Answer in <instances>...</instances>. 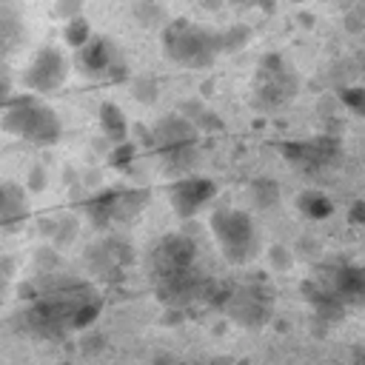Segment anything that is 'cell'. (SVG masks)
<instances>
[{
	"label": "cell",
	"mask_w": 365,
	"mask_h": 365,
	"mask_svg": "<svg viewBox=\"0 0 365 365\" xmlns=\"http://www.w3.org/2000/svg\"><path fill=\"white\" fill-rule=\"evenodd\" d=\"M154 143L163 151V157L171 165H185L194 157V143H197V131L191 128V123H185L182 117H168L157 125L154 131Z\"/></svg>",
	"instance_id": "cell-4"
},
{
	"label": "cell",
	"mask_w": 365,
	"mask_h": 365,
	"mask_svg": "<svg viewBox=\"0 0 365 365\" xmlns=\"http://www.w3.org/2000/svg\"><path fill=\"white\" fill-rule=\"evenodd\" d=\"M131 154H134V145H131V143H120V148L111 154V163H117V165H128Z\"/></svg>",
	"instance_id": "cell-14"
},
{
	"label": "cell",
	"mask_w": 365,
	"mask_h": 365,
	"mask_svg": "<svg viewBox=\"0 0 365 365\" xmlns=\"http://www.w3.org/2000/svg\"><path fill=\"white\" fill-rule=\"evenodd\" d=\"M66 40H68V46L83 48V46L91 40V29H88V23H86V20H80V17L68 20V26H66Z\"/></svg>",
	"instance_id": "cell-13"
},
{
	"label": "cell",
	"mask_w": 365,
	"mask_h": 365,
	"mask_svg": "<svg viewBox=\"0 0 365 365\" xmlns=\"http://www.w3.org/2000/svg\"><path fill=\"white\" fill-rule=\"evenodd\" d=\"M163 40H165V51H168L171 60L194 66V68L211 66L214 54L222 48L217 34H211V31H205V29L188 23V20H174L165 29Z\"/></svg>",
	"instance_id": "cell-2"
},
{
	"label": "cell",
	"mask_w": 365,
	"mask_h": 365,
	"mask_svg": "<svg viewBox=\"0 0 365 365\" xmlns=\"http://www.w3.org/2000/svg\"><path fill=\"white\" fill-rule=\"evenodd\" d=\"M214 182L205 180V177H188V180H180L174 188H171V205L180 217H194L211 197H214Z\"/></svg>",
	"instance_id": "cell-6"
},
{
	"label": "cell",
	"mask_w": 365,
	"mask_h": 365,
	"mask_svg": "<svg viewBox=\"0 0 365 365\" xmlns=\"http://www.w3.org/2000/svg\"><path fill=\"white\" fill-rule=\"evenodd\" d=\"M23 217H26V194L11 182H0V225H14Z\"/></svg>",
	"instance_id": "cell-9"
},
{
	"label": "cell",
	"mask_w": 365,
	"mask_h": 365,
	"mask_svg": "<svg viewBox=\"0 0 365 365\" xmlns=\"http://www.w3.org/2000/svg\"><path fill=\"white\" fill-rule=\"evenodd\" d=\"M100 125H103V134H106L108 140H114L117 145L125 143L128 125H125V117H123L120 106H114V103H103V106H100Z\"/></svg>",
	"instance_id": "cell-10"
},
{
	"label": "cell",
	"mask_w": 365,
	"mask_h": 365,
	"mask_svg": "<svg viewBox=\"0 0 365 365\" xmlns=\"http://www.w3.org/2000/svg\"><path fill=\"white\" fill-rule=\"evenodd\" d=\"M282 151H285V154H288L294 163H302V165L317 168V165H325V163H331V160L336 157V143H334V140L319 137V140H314V143L282 145Z\"/></svg>",
	"instance_id": "cell-7"
},
{
	"label": "cell",
	"mask_w": 365,
	"mask_h": 365,
	"mask_svg": "<svg viewBox=\"0 0 365 365\" xmlns=\"http://www.w3.org/2000/svg\"><path fill=\"white\" fill-rule=\"evenodd\" d=\"M336 294L339 297H359L362 294V271L354 265H345L336 274Z\"/></svg>",
	"instance_id": "cell-12"
},
{
	"label": "cell",
	"mask_w": 365,
	"mask_h": 365,
	"mask_svg": "<svg viewBox=\"0 0 365 365\" xmlns=\"http://www.w3.org/2000/svg\"><path fill=\"white\" fill-rule=\"evenodd\" d=\"M3 128L9 134L26 137L31 143H54L60 137V120L57 114L43 106L37 97H14L3 114Z\"/></svg>",
	"instance_id": "cell-1"
},
{
	"label": "cell",
	"mask_w": 365,
	"mask_h": 365,
	"mask_svg": "<svg viewBox=\"0 0 365 365\" xmlns=\"http://www.w3.org/2000/svg\"><path fill=\"white\" fill-rule=\"evenodd\" d=\"M297 205H299V211H302L305 217H311V220H322V217H328V214L334 211V202H331L322 191H302L299 200H297Z\"/></svg>",
	"instance_id": "cell-11"
},
{
	"label": "cell",
	"mask_w": 365,
	"mask_h": 365,
	"mask_svg": "<svg viewBox=\"0 0 365 365\" xmlns=\"http://www.w3.org/2000/svg\"><path fill=\"white\" fill-rule=\"evenodd\" d=\"M342 103H348L354 111H362V91L359 88H345L342 91Z\"/></svg>",
	"instance_id": "cell-15"
},
{
	"label": "cell",
	"mask_w": 365,
	"mask_h": 365,
	"mask_svg": "<svg viewBox=\"0 0 365 365\" xmlns=\"http://www.w3.org/2000/svg\"><path fill=\"white\" fill-rule=\"evenodd\" d=\"M211 231L231 262H248L257 254V228L245 211L217 208L211 214Z\"/></svg>",
	"instance_id": "cell-3"
},
{
	"label": "cell",
	"mask_w": 365,
	"mask_h": 365,
	"mask_svg": "<svg viewBox=\"0 0 365 365\" xmlns=\"http://www.w3.org/2000/svg\"><path fill=\"white\" fill-rule=\"evenodd\" d=\"M80 63H83V68L91 71V74H100V71L111 68V66H114V48H111V43L103 40V37H91V40L80 48Z\"/></svg>",
	"instance_id": "cell-8"
},
{
	"label": "cell",
	"mask_w": 365,
	"mask_h": 365,
	"mask_svg": "<svg viewBox=\"0 0 365 365\" xmlns=\"http://www.w3.org/2000/svg\"><path fill=\"white\" fill-rule=\"evenodd\" d=\"M68 68H66V60L57 48H46L34 57V63L29 66L26 71V86L31 91H54L63 86Z\"/></svg>",
	"instance_id": "cell-5"
}]
</instances>
